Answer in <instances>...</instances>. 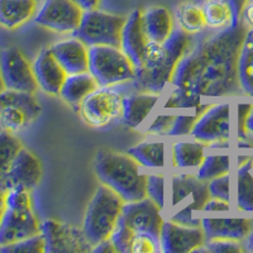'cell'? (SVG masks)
Returning a JSON list of instances; mask_svg holds the SVG:
<instances>
[{"label":"cell","instance_id":"cell-1","mask_svg":"<svg viewBox=\"0 0 253 253\" xmlns=\"http://www.w3.org/2000/svg\"><path fill=\"white\" fill-rule=\"evenodd\" d=\"M241 20L232 28L200 40L180 60L165 108H198L203 98H224L242 91L238 61L248 32Z\"/></svg>","mask_w":253,"mask_h":253},{"label":"cell","instance_id":"cell-2","mask_svg":"<svg viewBox=\"0 0 253 253\" xmlns=\"http://www.w3.org/2000/svg\"><path fill=\"white\" fill-rule=\"evenodd\" d=\"M190 36L175 29L165 43L150 42L132 84L135 91L161 94L171 83L178 62L189 49Z\"/></svg>","mask_w":253,"mask_h":253},{"label":"cell","instance_id":"cell-3","mask_svg":"<svg viewBox=\"0 0 253 253\" xmlns=\"http://www.w3.org/2000/svg\"><path fill=\"white\" fill-rule=\"evenodd\" d=\"M94 170L103 185L118 194L124 203L147 198V178L142 166L129 153L100 150L95 156Z\"/></svg>","mask_w":253,"mask_h":253},{"label":"cell","instance_id":"cell-4","mask_svg":"<svg viewBox=\"0 0 253 253\" xmlns=\"http://www.w3.org/2000/svg\"><path fill=\"white\" fill-rule=\"evenodd\" d=\"M165 220L162 210L151 199L124 203L110 239L119 253H130L132 242L137 234H150L160 239Z\"/></svg>","mask_w":253,"mask_h":253},{"label":"cell","instance_id":"cell-5","mask_svg":"<svg viewBox=\"0 0 253 253\" xmlns=\"http://www.w3.org/2000/svg\"><path fill=\"white\" fill-rule=\"evenodd\" d=\"M169 190L165 209L170 210L169 220L187 227H202V218H194V213L203 211L210 199L208 182L193 173H172Z\"/></svg>","mask_w":253,"mask_h":253},{"label":"cell","instance_id":"cell-6","mask_svg":"<svg viewBox=\"0 0 253 253\" xmlns=\"http://www.w3.org/2000/svg\"><path fill=\"white\" fill-rule=\"evenodd\" d=\"M124 202L118 194L101 184L92 195L84 216L83 230L89 242L96 246L110 239L118 224Z\"/></svg>","mask_w":253,"mask_h":253},{"label":"cell","instance_id":"cell-7","mask_svg":"<svg viewBox=\"0 0 253 253\" xmlns=\"http://www.w3.org/2000/svg\"><path fill=\"white\" fill-rule=\"evenodd\" d=\"M89 72L100 86H117L132 83L135 67L126 52L118 46L90 47Z\"/></svg>","mask_w":253,"mask_h":253},{"label":"cell","instance_id":"cell-8","mask_svg":"<svg viewBox=\"0 0 253 253\" xmlns=\"http://www.w3.org/2000/svg\"><path fill=\"white\" fill-rule=\"evenodd\" d=\"M126 17L103 12L99 9L86 10L83 20L74 36L80 38L84 43L92 46L121 47L122 31Z\"/></svg>","mask_w":253,"mask_h":253},{"label":"cell","instance_id":"cell-9","mask_svg":"<svg viewBox=\"0 0 253 253\" xmlns=\"http://www.w3.org/2000/svg\"><path fill=\"white\" fill-rule=\"evenodd\" d=\"M123 98L114 86H100L80 104L78 112L87 126L103 128L122 118Z\"/></svg>","mask_w":253,"mask_h":253},{"label":"cell","instance_id":"cell-10","mask_svg":"<svg viewBox=\"0 0 253 253\" xmlns=\"http://www.w3.org/2000/svg\"><path fill=\"white\" fill-rule=\"evenodd\" d=\"M42 107L35 94L14 90L0 92V124L4 130L18 132L35 121Z\"/></svg>","mask_w":253,"mask_h":253},{"label":"cell","instance_id":"cell-11","mask_svg":"<svg viewBox=\"0 0 253 253\" xmlns=\"http://www.w3.org/2000/svg\"><path fill=\"white\" fill-rule=\"evenodd\" d=\"M232 107L229 103L210 105L199 115L193 128L195 141L210 147H229Z\"/></svg>","mask_w":253,"mask_h":253},{"label":"cell","instance_id":"cell-12","mask_svg":"<svg viewBox=\"0 0 253 253\" xmlns=\"http://www.w3.org/2000/svg\"><path fill=\"white\" fill-rule=\"evenodd\" d=\"M84 13L85 10L74 0H44L33 22L56 33L74 35L80 27Z\"/></svg>","mask_w":253,"mask_h":253},{"label":"cell","instance_id":"cell-13","mask_svg":"<svg viewBox=\"0 0 253 253\" xmlns=\"http://www.w3.org/2000/svg\"><path fill=\"white\" fill-rule=\"evenodd\" d=\"M0 75L6 90L35 94L40 89L33 65L17 47L0 49Z\"/></svg>","mask_w":253,"mask_h":253},{"label":"cell","instance_id":"cell-14","mask_svg":"<svg viewBox=\"0 0 253 253\" xmlns=\"http://www.w3.org/2000/svg\"><path fill=\"white\" fill-rule=\"evenodd\" d=\"M41 233L46 242V253L92 252V245L83 228L67 224L56 219H47L41 225Z\"/></svg>","mask_w":253,"mask_h":253},{"label":"cell","instance_id":"cell-15","mask_svg":"<svg viewBox=\"0 0 253 253\" xmlns=\"http://www.w3.org/2000/svg\"><path fill=\"white\" fill-rule=\"evenodd\" d=\"M207 237L202 227H187L171 220H165L160 237V252H196L205 245Z\"/></svg>","mask_w":253,"mask_h":253},{"label":"cell","instance_id":"cell-16","mask_svg":"<svg viewBox=\"0 0 253 253\" xmlns=\"http://www.w3.org/2000/svg\"><path fill=\"white\" fill-rule=\"evenodd\" d=\"M41 225L33 209L6 207L0 225V247L41 234Z\"/></svg>","mask_w":253,"mask_h":253},{"label":"cell","instance_id":"cell-17","mask_svg":"<svg viewBox=\"0 0 253 253\" xmlns=\"http://www.w3.org/2000/svg\"><path fill=\"white\" fill-rule=\"evenodd\" d=\"M42 175L43 169L40 158L23 147L15 157L8 173L1 178L0 189L4 191H9L14 187H26L33 190L41 182Z\"/></svg>","mask_w":253,"mask_h":253},{"label":"cell","instance_id":"cell-18","mask_svg":"<svg viewBox=\"0 0 253 253\" xmlns=\"http://www.w3.org/2000/svg\"><path fill=\"white\" fill-rule=\"evenodd\" d=\"M52 55L60 62L67 75L89 71L90 47L80 38L72 36L49 47Z\"/></svg>","mask_w":253,"mask_h":253},{"label":"cell","instance_id":"cell-19","mask_svg":"<svg viewBox=\"0 0 253 253\" xmlns=\"http://www.w3.org/2000/svg\"><path fill=\"white\" fill-rule=\"evenodd\" d=\"M148 44L150 40L142 23V9H135L126 17L121 41V48L130 58L135 69L141 65Z\"/></svg>","mask_w":253,"mask_h":253},{"label":"cell","instance_id":"cell-20","mask_svg":"<svg viewBox=\"0 0 253 253\" xmlns=\"http://www.w3.org/2000/svg\"><path fill=\"white\" fill-rule=\"evenodd\" d=\"M33 71L40 89L48 95H60L67 74L52 55L51 49L44 48L40 52L33 62Z\"/></svg>","mask_w":253,"mask_h":253},{"label":"cell","instance_id":"cell-21","mask_svg":"<svg viewBox=\"0 0 253 253\" xmlns=\"http://www.w3.org/2000/svg\"><path fill=\"white\" fill-rule=\"evenodd\" d=\"M202 228L207 241L232 239V241L243 242L253 230V219L202 218Z\"/></svg>","mask_w":253,"mask_h":253},{"label":"cell","instance_id":"cell-22","mask_svg":"<svg viewBox=\"0 0 253 253\" xmlns=\"http://www.w3.org/2000/svg\"><path fill=\"white\" fill-rule=\"evenodd\" d=\"M160 94L146 91H135L123 98L122 121L129 128H138L158 104Z\"/></svg>","mask_w":253,"mask_h":253},{"label":"cell","instance_id":"cell-23","mask_svg":"<svg viewBox=\"0 0 253 253\" xmlns=\"http://www.w3.org/2000/svg\"><path fill=\"white\" fill-rule=\"evenodd\" d=\"M142 23L150 42L165 43L175 32L173 17L166 6L156 5L142 10Z\"/></svg>","mask_w":253,"mask_h":253},{"label":"cell","instance_id":"cell-24","mask_svg":"<svg viewBox=\"0 0 253 253\" xmlns=\"http://www.w3.org/2000/svg\"><path fill=\"white\" fill-rule=\"evenodd\" d=\"M37 0H0V26L15 31L35 18Z\"/></svg>","mask_w":253,"mask_h":253},{"label":"cell","instance_id":"cell-25","mask_svg":"<svg viewBox=\"0 0 253 253\" xmlns=\"http://www.w3.org/2000/svg\"><path fill=\"white\" fill-rule=\"evenodd\" d=\"M100 85L96 79L87 72L67 75L66 81L63 83L60 96L75 110H79L80 104L89 96L91 92L99 89Z\"/></svg>","mask_w":253,"mask_h":253},{"label":"cell","instance_id":"cell-26","mask_svg":"<svg viewBox=\"0 0 253 253\" xmlns=\"http://www.w3.org/2000/svg\"><path fill=\"white\" fill-rule=\"evenodd\" d=\"M170 156L173 169H198L205 157V144L198 141L175 142L171 144Z\"/></svg>","mask_w":253,"mask_h":253},{"label":"cell","instance_id":"cell-27","mask_svg":"<svg viewBox=\"0 0 253 253\" xmlns=\"http://www.w3.org/2000/svg\"><path fill=\"white\" fill-rule=\"evenodd\" d=\"M128 153L138 162L142 167L161 170L166 167V144L161 141L142 142L130 147Z\"/></svg>","mask_w":253,"mask_h":253},{"label":"cell","instance_id":"cell-28","mask_svg":"<svg viewBox=\"0 0 253 253\" xmlns=\"http://www.w3.org/2000/svg\"><path fill=\"white\" fill-rule=\"evenodd\" d=\"M253 158H246L237 170V209L253 213Z\"/></svg>","mask_w":253,"mask_h":253},{"label":"cell","instance_id":"cell-29","mask_svg":"<svg viewBox=\"0 0 253 253\" xmlns=\"http://www.w3.org/2000/svg\"><path fill=\"white\" fill-rule=\"evenodd\" d=\"M207 24L215 31H224L236 26L234 13L227 0H208L203 5Z\"/></svg>","mask_w":253,"mask_h":253},{"label":"cell","instance_id":"cell-30","mask_svg":"<svg viewBox=\"0 0 253 253\" xmlns=\"http://www.w3.org/2000/svg\"><path fill=\"white\" fill-rule=\"evenodd\" d=\"M238 78L243 94L253 98V29L250 28L245 38L238 61Z\"/></svg>","mask_w":253,"mask_h":253},{"label":"cell","instance_id":"cell-31","mask_svg":"<svg viewBox=\"0 0 253 253\" xmlns=\"http://www.w3.org/2000/svg\"><path fill=\"white\" fill-rule=\"evenodd\" d=\"M176 19L180 28L189 35L203 32L208 27L204 8L195 3H182L176 9Z\"/></svg>","mask_w":253,"mask_h":253},{"label":"cell","instance_id":"cell-32","mask_svg":"<svg viewBox=\"0 0 253 253\" xmlns=\"http://www.w3.org/2000/svg\"><path fill=\"white\" fill-rule=\"evenodd\" d=\"M22 148L23 143L12 132H0V181L8 173L9 169Z\"/></svg>","mask_w":253,"mask_h":253},{"label":"cell","instance_id":"cell-33","mask_svg":"<svg viewBox=\"0 0 253 253\" xmlns=\"http://www.w3.org/2000/svg\"><path fill=\"white\" fill-rule=\"evenodd\" d=\"M230 172V157L228 155H210L205 156L202 165L198 167L199 178L203 181H210L218 176Z\"/></svg>","mask_w":253,"mask_h":253},{"label":"cell","instance_id":"cell-34","mask_svg":"<svg viewBox=\"0 0 253 253\" xmlns=\"http://www.w3.org/2000/svg\"><path fill=\"white\" fill-rule=\"evenodd\" d=\"M147 198L160 209H166V176L164 173H150L147 178Z\"/></svg>","mask_w":253,"mask_h":253},{"label":"cell","instance_id":"cell-35","mask_svg":"<svg viewBox=\"0 0 253 253\" xmlns=\"http://www.w3.org/2000/svg\"><path fill=\"white\" fill-rule=\"evenodd\" d=\"M0 252L6 253H46V242L42 233L23 241L0 247Z\"/></svg>","mask_w":253,"mask_h":253},{"label":"cell","instance_id":"cell-36","mask_svg":"<svg viewBox=\"0 0 253 253\" xmlns=\"http://www.w3.org/2000/svg\"><path fill=\"white\" fill-rule=\"evenodd\" d=\"M207 251L213 253H242L246 252L243 243L239 241H232V239H209L205 242L203 247L199 248L196 252Z\"/></svg>","mask_w":253,"mask_h":253},{"label":"cell","instance_id":"cell-37","mask_svg":"<svg viewBox=\"0 0 253 253\" xmlns=\"http://www.w3.org/2000/svg\"><path fill=\"white\" fill-rule=\"evenodd\" d=\"M208 189H209L210 198L221 199V200H225V202L230 203V175L229 173L218 176V177L208 181Z\"/></svg>","mask_w":253,"mask_h":253},{"label":"cell","instance_id":"cell-38","mask_svg":"<svg viewBox=\"0 0 253 253\" xmlns=\"http://www.w3.org/2000/svg\"><path fill=\"white\" fill-rule=\"evenodd\" d=\"M160 252V239L150 234H137L132 242L130 253Z\"/></svg>","mask_w":253,"mask_h":253},{"label":"cell","instance_id":"cell-39","mask_svg":"<svg viewBox=\"0 0 253 253\" xmlns=\"http://www.w3.org/2000/svg\"><path fill=\"white\" fill-rule=\"evenodd\" d=\"M198 117L199 115H176L169 135L170 137H182V135L191 134Z\"/></svg>","mask_w":253,"mask_h":253},{"label":"cell","instance_id":"cell-40","mask_svg":"<svg viewBox=\"0 0 253 253\" xmlns=\"http://www.w3.org/2000/svg\"><path fill=\"white\" fill-rule=\"evenodd\" d=\"M176 115H158L150 124L147 133L152 135H169Z\"/></svg>","mask_w":253,"mask_h":253},{"label":"cell","instance_id":"cell-41","mask_svg":"<svg viewBox=\"0 0 253 253\" xmlns=\"http://www.w3.org/2000/svg\"><path fill=\"white\" fill-rule=\"evenodd\" d=\"M230 203L221 200V199L210 198L204 205L203 211H229Z\"/></svg>","mask_w":253,"mask_h":253},{"label":"cell","instance_id":"cell-42","mask_svg":"<svg viewBox=\"0 0 253 253\" xmlns=\"http://www.w3.org/2000/svg\"><path fill=\"white\" fill-rule=\"evenodd\" d=\"M229 5L232 6L234 13V19H236V23H239L242 20V14H243V10H245L246 5L250 3L251 0H227Z\"/></svg>","mask_w":253,"mask_h":253},{"label":"cell","instance_id":"cell-43","mask_svg":"<svg viewBox=\"0 0 253 253\" xmlns=\"http://www.w3.org/2000/svg\"><path fill=\"white\" fill-rule=\"evenodd\" d=\"M92 252H99V253H115L118 252L115 246L113 245L112 239H105V241L100 242L96 246L92 247Z\"/></svg>","mask_w":253,"mask_h":253},{"label":"cell","instance_id":"cell-44","mask_svg":"<svg viewBox=\"0 0 253 253\" xmlns=\"http://www.w3.org/2000/svg\"><path fill=\"white\" fill-rule=\"evenodd\" d=\"M242 20L247 24L248 28L253 29V1L246 5L245 10H243V14H242Z\"/></svg>","mask_w":253,"mask_h":253},{"label":"cell","instance_id":"cell-45","mask_svg":"<svg viewBox=\"0 0 253 253\" xmlns=\"http://www.w3.org/2000/svg\"><path fill=\"white\" fill-rule=\"evenodd\" d=\"M76 4L81 6V8L86 12V10H95V9H99L101 0H74Z\"/></svg>","mask_w":253,"mask_h":253},{"label":"cell","instance_id":"cell-46","mask_svg":"<svg viewBox=\"0 0 253 253\" xmlns=\"http://www.w3.org/2000/svg\"><path fill=\"white\" fill-rule=\"evenodd\" d=\"M245 128H246V133H247L248 139L253 143V105L251 107L250 112H248L247 117H246Z\"/></svg>","mask_w":253,"mask_h":253},{"label":"cell","instance_id":"cell-47","mask_svg":"<svg viewBox=\"0 0 253 253\" xmlns=\"http://www.w3.org/2000/svg\"><path fill=\"white\" fill-rule=\"evenodd\" d=\"M6 194H8V191H4V190L0 189V225H1L4 213H5L6 209Z\"/></svg>","mask_w":253,"mask_h":253},{"label":"cell","instance_id":"cell-48","mask_svg":"<svg viewBox=\"0 0 253 253\" xmlns=\"http://www.w3.org/2000/svg\"><path fill=\"white\" fill-rule=\"evenodd\" d=\"M243 243V247H245L246 252L253 253V230L247 236V238L242 242Z\"/></svg>","mask_w":253,"mask_h":253},{"label":"cell","instance_id":"cell-49","mask_svg":"<svg viewBox=\"0 0 253 253\" xmlns=\"http://www.w3.org/2000/svg\"><path fill=\"white\" fill-rule=\"evenodd\" d=\"M4 90H5V86H4L3 79H1V75H0V92L4 91Z\"/></svg>","mask_w":253,"mask_h":253},{"label":"cell","instance_id":"cell-50","mask_svg":"<svg viewBox=\"0 0 253 253\" xmlns=\"http://www.w3.org/2000/svg\"><path fill=\"white\" fill-rule=\"evenodd\" d=\"M37 1H41V0H37Z\"/></svg>","mask_w":253,"mask_h":253}]
</instances>
